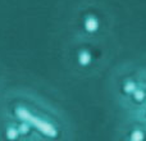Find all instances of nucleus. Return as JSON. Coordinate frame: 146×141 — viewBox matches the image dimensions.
Returning a JSON list of instances; mask_svg holds the SVG:
<instances>
[{"label": "nucleus", "mask_w": 146, "mask_h": 141, "mask_svg": "<svg viewBox=\"0 0 146 141\" xmlns=\"http://www.w3.org/2000/svg\"><path fill=\"white\" fill-rule=\"evenodd\" d=\"M83 27L87 32H96L99 30V21L95 15H87L83 22Z\"/></svg>", "instance_id": "f257e3e1"}, {"label": "nucleus", "mask_w": 146, "mask_h": 141, "mask_svg": "<svg viewBox=\"0 0 146 141\" xmlns=\"http://www.w3.org/2000/svg\"><path fill=\"white\" fill-rule=\"evenodd\" d=\"M78 62H80L82 66H87V64L91 63V54L88 51H83V53L80 54V58H78Z\"/></svg>", "instance_id": "f03ea898"}, {"label": "nucleus", "mask_w": 146, "mask_h": 141, "mask_svg": "<svg viewBox=\"0 0 146 141\" xmlns=\"http://www.w3.org/2000/svg\"><path fill=\"white\" fill-rule=\"evenodd\" d=\"M7 136H8V139L9 140H15L17 139V136H18V131L17 130H14V128H9L8 130V132H7Z\"/></svg>", "instance_id": "7ed1b4c3"}, {"label": "nucleus", "mask_w": 146, "mask_h": 141, "mask_svg": "<svg viewBox=\"0 0 146 141\" xmlns=\"http://www.w3.org/2000/svg\"><path fill=\"white\" fill-rule=\"evenodd\" d=\"M142 139H144V135L141 131H135L132 134V141H142Z\"/></svg>", "instance_id": "20e7f679"}, {"label": "nucleus", "mask_w": 146, "mask_h": 141, "mask_svg": "<svg viewBox=\"0 0 146 141\" xmlns=\"http://www.w3.org/2000/svg\"><path fill=\"white\" fill-rule=\"evenodd\" d=\"M19 132L21 134H27L28 132V126L27 124H21L19 126Z\"/></svg>", "instance_id": "39448f33"}]
</instances>
